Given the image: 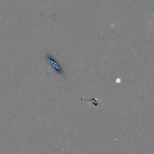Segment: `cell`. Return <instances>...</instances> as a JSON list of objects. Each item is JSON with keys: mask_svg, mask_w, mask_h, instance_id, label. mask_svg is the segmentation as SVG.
<instances>
[{"mask_svg": "<svg viewBox=\"0 0 154 154\" xmlns=\"http://www.w3.org/2000/svg\"><path fill=\"white\" fill-rule=\"evenodd\" d=\"M47 58H48V61H49V63H51V64L52 66H54V68H55V69H56L57 70H58V71H61L60 68L59 67L58 65L57 64V63L55 61V60L52 58V57H49V56H47Z\"/></svg>", "mask_w": 154, "mask_h": 154, "instance_id": "6da1fadb", "label": "cell"}]
</instances>
